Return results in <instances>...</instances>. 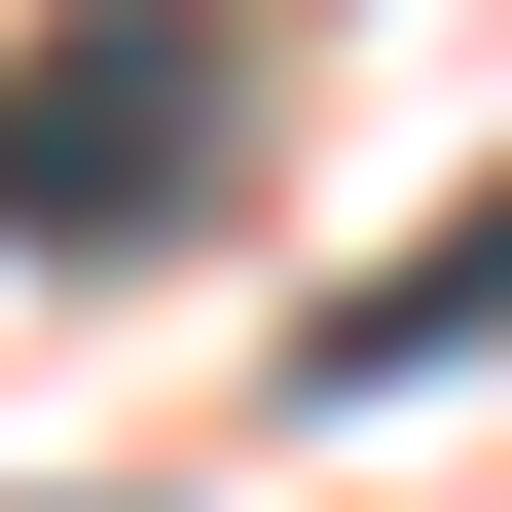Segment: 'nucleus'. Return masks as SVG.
<instances>
[{
	"label": "nucleus",
	"mask_w": 512,
	"mask_h": 512,
	"mask_svg": "<svg viewBox=\"0 0 512 512\" xmlns=\"http://www.w3.org/2000/svg\"><path fill=\"white\" fill-rule=\"evenodd\" d=\"M183 183H220V0H74L0 74V220L74 256V220H183Z\"/></svg>",
	"instance_id": "obj_1"
},
{
	"label": "nucleus",
	"mask_w": 512,
	"mask_h": 512,
	"mask_svg": "<svg viewBox=\"0 0 512 512\" xmlns=\"http://www.w3.org/2000/svg\"><path fill=\"white\" fill-rule=\"evenodd\" d=\"M439 366H512V183H476L439 256H366V293H330V403H439Z\"/></svg>",
	"instance_id": "obj_2"
}]
</instances>
